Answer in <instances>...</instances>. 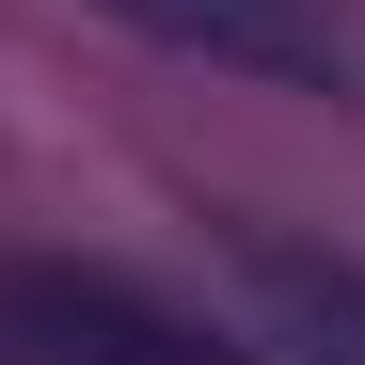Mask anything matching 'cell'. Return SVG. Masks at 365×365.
<instances>
[{
  "instance_id": "6da1fadb",
  "label": "cell",
  "mask_w": 365,
  "mask_h": 365,
  "mask_svg": "<svg viewBox=\"0 0 365 365\" xmlns=\"http://www.w3.org/2000/svg\"><path fill=\"white\" fill-rule=\"evenodd\" d=\"M0 365H207V349L96 255H0Z\"/></svg>"
},
{
  "instance_id": "7a4b0ae2",
  "label": "cell",
  "mask_w": 365,
  "mask_h": 365,
  "mask_svg": "<svg viewBox=\"0 0 365 365\" xmlns=\"http://www.w3.org/2000/svg\"><path fill=\"white\" fill-rule=\"evenodd\" d=\"M111 16L159 32V48H191V64H222V80H286V96H349L365 80V48H349L334 0H111Z\"/></svg>"
},
{
  "instance_id": "3957f363",
  "label": "cell",
  "mask_w": 365,
  "mask_h": 365,
  "mask_svg": "<svg viewBox=\"0 0 365 365\" xmlns=\"http://www.w3.org/2000/svg\"><path fill=\"white\" fill-rule=\"evenodd\" d=\"M238 302L270 318V349L302 365H365V255H334V238H286V222H238Z\"/></svg>"
},
{
  "instance_id": "277c9868",
  "label": "cell",
  "mask_w": 365,
  "mask_h": 365,
  "mask_svg": "<svg viewBox=\"0 0 365 365\" xmlns=\"http://www.w3.org/2000/svg\"><path fill=\"white\" fill-rule=\"evenodd\" d=\"M207 365H238V349H207Z\"/></svg>"
}]
</instances>
